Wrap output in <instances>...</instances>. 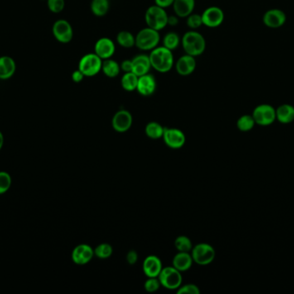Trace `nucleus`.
I'll use <instances>...</instances> for the list:
<instances>
[{
	"label": "nucleus",
	"instance_id": "1",
	"mask_svg": "<svg viewBox=\"0 0 294 294\" xmlns=\"http://www.w3.org/2000/svg\"><path fill=\"white\" fill-rule=\"evenodd\" d=\"M151 68L160 74H166L175 66L173 51L163 46H157L150 51Z\"/></svg>",
	"mask_w": 294,
	"mask_h": 294
},
{
	"label": "nucleus",
	"instance_id": "2",
	"mask_svg": "<svg viewBox=\"0 0 294 294\" xmlns=\"http://www.w3.org/2000/svg\"><path fill=\"white\" fill-rule=\"evenodd\" d=\"M181 44L185 54L195 58L202 55L207 47L205 37L197 30L187 31L182 37Z\"/></svg>",
	"mask_w": 294,
	"mask_h": 294
},
{
	"label": "nucleus",
	"instance_id": "3",
	"mask_svg": "<svg viewBox=\"0 0 294 294\" xmlns=\"http://www.w3.org/2000/svg\"><path fill=\"white\" fill-rule=\"evenodd\" d=\"M160 31L146 27L140 30L135 36V47L141 51H151L160 43Z\"/></svg>",
	"mask_w": 294,
	"mask_h": 294
},
{
	"label": "nucleus",
	"instance_id": "4",
	"mask_svg": "<svg viewBox=\"0 0 294 294\" xmlns=\"http://www.w3.org/2000/svg\"><path fill=\"white\" fill-rule=\"evenodd\" d=\"M168 17L169 15L166 9L161 8L156 5L150 6L145 14V21L147 27L157 31L164 30L168 26Z\"/></svg>",
	"mask_w": 294,
	"mask_h": 294
},
{
	"label": "nucleus",
	"instance_id": "5",
	"mask_svg": "<svg viewBox=\"0 0 294 294\" xmlns=\"http://www.w3.org/2000/svg\"><path fill=\"white\" fill-rule=\"evenodd\" d=\"M103 60L95 53L83 55L78 62V69L85 77H94L102 72Z\"/></svg>",
	"mask_w": 294,
	"mask_h": 294
},
{
	"label": "nucleus",
	"instance_id": "6",
	"mask_svg": "<svg viewBox=\"0 0 294 294\" xmlns=\"http://www.w3.org/2000/svg\"><path fill=\"white\" fill-rule=\"evenodd\" d=\"M252 117L257 125L269 126L276 122V110L271 104L262 103L254 109Z\"/></svg>",
	"mask_w": 294,
	"mask_h": 294
},
{
	"label": "nucleus",
	"instance_id": "7",
	"mask_svg": "<svg viewBox=\"0 0 294 294\" xmlns=\"http://www.w3.org/2000/svg\"><path fill=\"white\" fill-rule=\"evenodd\" d=\"M191 251L193 261L201 266L210 264L216 256L215 249L208 243H199L193 247Z\"/></svg>",
	"mask_w": 294,
	"mask_h": 294
},
{
	"label": "nucleus",
	"instance_id": "8",
	"mask_svg": "<svg viewBox=\"0 0 294 294\" xmlns=\"http://www.w3.org/2000/svg\"><path fill=\"white\" fill-rule=\"evenodd\" d=\"M161 286L169 290H175L182 286L183 276L180 271L175 269V267H163L162 271L159 275Z\"/></svg>",
	"mask_w": 294,
	"mask_h": 294
},
{
	"label": "nucleus",
	"instance_id": "9",
	"mask_svg": "<svg viewBox=\"0 0 294 294\" xmlns=\"http://www.w3.org/2000/svg\"><path fill=\"white\" fill-rule=\"evenodd\" d=\"M52 32L54 38L60 44H69L73 38V26L67 20H57L53 25Z\"/></svg>",
	"mask_w": 294,
	"mask_h": 294
},
{
	"label": "nucleus",
	"instance_id": "10",
	"mask_svg": "<svg viewBox=\"0 0 294 294\" xmlns=\"http://www.w3.org/2000/svg\"><path fill=\"white\" fill-rule=\"evenodd\" d=\"M201 18L203 25H205L207 27H219L224 22V11L218 6H210L203 11Z\"/></svg>",
	"mask_w": 294,
	"mask_h": 294
},
{
	"label": "nucleus",
	"instance_id": "11",
	"mask_svg": "<svg viewBox=\"0 0 294 294\" xmlns=\"http://www.w3.org/2000/svg\"><path fill=\"white\" fill-rule=\"evenodd\" d=\"M262 22L267 28L278 29L286 24V15L281 9H270L262 16Z\"/></svg>",
	"mask_w": 294,
	"mask_h": 294
},
{
	"label": "nucleus",
	"instance_id": "12",
	"mask_svg": "<svg viewBox=\"0 0 294 294\" xmlns=\"http://www.w3.org/2000/svg\"><path fill=\"white\" fill-rule=\"evenodd\" d=\"M163 139L168 147L173 150H178L184 147L186 137L183 131L178 129H165Z\"/></svg>",
	"mask_w": 294,
	"mask_h": 294
},
{
	"label": "nucleus",
	"instance_id": "13",
	"mask_svg": "<svg viewBox=\"0 0 294 294\" xmlns=\"http://www.w3.org/2000/svg\"><path fill=\"white\" fill-rule=\"evenodd\" d=\"M132 116L127 110H120L114 115L112 126L115 131L119 133H124L132 127Z\"/></svg>",
	"mask_w": 294,
	"mask_h": 294
},
{
	"label": "nucleus",
	"instance_id": "14",
	"mask_svg": "<svg viewBox=\"0 0 294 294\" xmlns=\"http://www.w3.org/2000/svg\"><path fill=\"white\" fill-rule=\"evenodd\" d=\"M94 53L103 60L110 59L116 53V44L108 37H101L95 44Z\"/></svg>",
	"mask_w": 294,
	"mask_h": 294
},
{
	"label": "nucleus",
	"instance_id": "15",
	"mask_svg": "<svg viewBox=\"0 0 294 294\" xmlns=\"http://www.w3.org/2000/svg\"><path fill=\"white\" fill-rule=\"evenodd\" d=\"M94 249L88 244H79L76 246L72 253V260L77 265H85L89 263L94 257Z\"/></svg>",
	"mask_w": 294,
	"mask_h": 294
},
{
	"label": "nucleus",
	"instance_id": "16",
	"mask_svg": "<svg viewBox=\"0 0 294 294\" xmlns=\"http://www.w3.org/2000/svg\"><path fill=\"white\" fill-rule=\"evenodd\" d=\"M196 65L195 57L185 54L175 61V71L181 76H189L195 71Z\"/></svg>",
	"mask_w": 294,
	"mask_h": 294
},
{
	"label": "nucleus",
	"instance_id": "17",
	"mask_svg": "<svg viewBox=\"0 0 294 294\" xmlns=\"http://www.w3.org/2000/svg\"><path fill=\"white\" fill-rule=\"evenodd\" d=\"M156 80L152 74L149 73V74L139 77L138 85H137L136 91L141 96H144V97L151 96L156 92Z\"/></svg>",
	"mask_w": 294,
	"mask_h": 294
},
{
	"label": "nucleus",
	"instance_id": "18",
	"mask_svg": "<svg viewBox=\"0 0 294 294\" xmlns=\"http://www.w3.org/2000/svg\"><path fill=\"white\" fill-rule=\"evenodd\" d=\"M162 269V262L157 256H149L144 260L143 272L148 278H157Z\"/></svg>",
	"mask_w": 294,
	"mask_h": 294
},
{
	"label": "nucleus",
	"instance_id": "19",
	"mask_svg": "<svg viewBox=\"0 0 294 294\" xmlns=\"http://www.w3.org/2000/svg\"><path fill=\"white\" fill-rule=\"evenodd\" d=\"M132 72L138 77L149 74L150 70L152 68L149 55L146 54L135 55L132 59Z\"/></svg>",
	"mask_w": 294,
	"mask_h": 294
},
{
	"label": "nucleus",
	"instance_id": "20",
	"mask_svg": "<svg viewBox=\"0 0 294 294\" xmlns=\"http://www.w3.org/2000/svg\"><path fill=\"white\" fill-rule=\"evenodd\" d=\"M172 7L175 15L179 18H186L194 12L195 0H175Z\"/></svg>",
	"mask_w": 294,
	"mask_h": 294
},
{
	"label": "nucleus",
	"instance_id": "21",
	"mask_svg": "<svg viewBox=\"0 0 294 294\" xmlns=\"http://www.w3.org/2000/svg\"><path fill=\"white\" fill-rule=\"evenodd\" d=\"M16 65L13 58L7 55L0 57V79H11L16 73Z\"/></svg>",
	"mask_w": 294,
	"mask_h": 294
},
{
	"label": "nucleus",
	"instance_id": "22",
	"mask_svg": "<svg viewBox=\"0 0 294 294\" xmlns=\"http://www.w3.org/2000/svg\"><path fill=\"white\" fill-rule=\"evenodd\" d=\"M193 262L194 261L189 252H178L173 258L172 266L180 272H185L192 267Z\"/></svg>",
	"mask_w": 294,
	"mask_h": 294
},
{
	"label": "nucleus",
	"instance_id": "23",
	"mask_svg": "<svg viewBox=\"0 0 294 294\" xmlns=\"http://www.w3.org/2000/svg\"><path fill=\"white\" fill-rule=\"evenodd\" d=\"M276 120L282 124H289L294 121V107L283 103L276 108Z\"/></svg>",
	"mask_w": 294,
	"mask_h": 294
},
{
	"label": "nucleus",
	"instance_id": "24",
	"mask_svg": "<svg viewBox=\"0 0 294 294\" xmlns=\"http://www.w3.org/2000/svg\"><path fill=\"white\" fill-rule=\"evenodd\" d=\"M121 71H122L121 65L112 58L103 60L102 72L106 77H108L109 79H115L116 77H118Z\"/></svg>",
	"mask_w": 294,
	"mask_h": 294
},
{
	"label": "nucleus",
	"instance_id": "25",
	"mask_svg": "<svg viewBox=\"0 0 294 294\" xmlns=\"http://www.w3.org/2000/svg\"><path fill=\"white\" fill-rule=\"evenodd\" d=\"M109 0H92L91 3V11L97 17L106 16L109 11Z\"/></svg>",
	"mask_w": 294,
	"mask_h": 294
},
{
	"label": "nucleus",
	"instance_id": "26",
	"mask_svg": "<svg viewBox=\"0 0 294 294\" xmlns=\"http://www.w3.org/2000/svg\"><path fill=\"white\" fill-rule=\"evenodd\" d=\"M139 77L136 74H133L132 72L129 73H124L123 76L121 79V85L123 90L126 92H133L137 89V85H138Z\"/></svg>",
	"mask_w": 294,
	"mask_h": 294
},
{
	"label": "nucleus",
	"instance_id": "27",
	"mask_svg": "<svg viewBox=\"0 0 294 294\" xmlns=\"http://www.w3.org/2000/svg\"><path fill=\"white\" fill-rule=\"evenodd\" d=\"M116 43L124 49H131L135 47V36L130 31L122 30L116 36Z\"/></svg>",
	"mask_w": 294,
	"mask_h": 294
},
{
	"label": "nucleus",
	"instance_id": "28",
	"mask_svg": "<svg viewBox=\"0 0 294 294\" xmlns=\"http://www.w3.org/2000/svg\"><path fill=\"white\" fill-rule=\"evenodd\" d=\"M165 129L160 123H156V122H150L146 124L145 132H146V136L151 139H160V138H163Z\"/></svg>",
	"mask_w": 294,
	"mask_h": 294
},
{
	"label": "nucleus",
	"instance_id": "29",
	"mask_svg": "<svg viewBox=\"0 0 294 294\" xmlns=\"http://www.w3.org/2000/svg\"><path fill=\"white\" fill-rule=\"evenodd\" d=\"M181 44V38L178 34L174 31L168 32L163 38V46L167 48L171 51H174Z\"/></svg>",
	"mask_w": 294,
	"mask_h": 294
},
{
	"label": "nucleus",
	"instance_id": "30",
	"mask_svg": "<svg viewBox=\"0 0 294 294\" xmlns=\"http://www.w3.org/2000/svg\"><path fill=\"white\" fill-rule=\"evenodd\" d=\"M256 125L252 115H243L237 121V127L242 132H248L252 131Z\"/></svg>",
	"mask_w": 294,
	"mask_h": 294
},
{
	"label": "nucleus",
	"instance_id": "31",
	"mask_svg": "<svg viewBox=\"0 0 294 294\" xmlns=\"http://www.w3.org/2000/svg\"><path fill=\"white\" fill-rule=\"evenodd\" d=\"M175 247L178 252H189L193 248V244L189 237L180 236L175 240Z\"/></svg>",
	"mask_w": 294,
	"mask_h": 294
},
{
	"label": "nucleus",
	"instance_id": "32",
	"mask_svg": "<svg viewBox=\"0 0 294 294\" xmlns=\"http://www.w3.org/2000/svg\"><path fill=\"white\" fill-rule=\"evenodd\" d=\"M95 256L100 259H108L113 254V248L108 243H101L94 249Z\"/></svg>",
	"mask_w": 294,
	"mask_h": 294
},
{
	"label": "nucleus",
	"instance_id": "33",
	"mask_svg": "<svg viewBox=\"0 0 294 294\" xmlns=\"http://www.w3.org/2000/svg\"><path fill=\"white\" fill-rule=\"evenodd\" d=\"M187 18V26L192 30H196L203 25L201 14L193 13L190 14Z\"/></svg>",
	"mask_w": 294,
	"mask_h": 294
},
{
	"label": "nucleus",
	"instance_id": "34",
	"mask_svg": "<svg viewBox=\"0 0 294 294\" xmlns=\"http://www.w3.org/2000/svg\"><path fill=\"white\" fill-rule=\"evenodd\" d=\"M11 177L8 173L5 171L0 172V195L6 194L11 188Z\"/></svg>",
	"mask_w": 294,
	"mask_h": 294
},
{
	"label": "nucleus",
	"instance_id": "35",
	"mask_svg": "<svg viewBox=\"0 0 294 294\" xmlns=\"http://www.w3.org/2000/svg\"><path fill=\"white\" fill-rule=\"evenodd\" d=\"M48 7L53 13H60L65 9V0H48Z\"/></svg>",
	"mask_w": 294,
	"mask_h": 294
},
{
	"label": "nucleus",
	"instance_id": "36",
	"mask_svg": "<svg viewBox=\"0 0 294 294\" xmlns=\"http://www.w3.org/2000/svg\"><path fill=\"white\" fill-rule=\"evenodd\" d=\"M161 283H160L159 278H149L145 282L144 287L146 289V291L148 292H155L160 289Z\"/></svg>",
	"mask_w": 294,
	"mask_h": 294
},
{
	"label": "nucleus",
	"instance_id": "37",
	"mask_svg": "<svg viewBox=\"0 0 294 294\" xmlns=\"http://www.w3.org/2000/svg\"><path fill=\"white\" fill-rule=\"evenodd\" d=\"M200 289L196 285L194 284H187L184 286H181L178 288L177 293H190V294H199L200 293Z\"/></svg>",
	"mask_w": 294,
	"mask_h": 294
},
{
	"label": "nucleus",
	"instance_id": "38",
	"mask_svg": "<svg viewBox=\"0 0 294 294\" xmlns=\"http://www.w3.org/2000/svg\"><path fill=\"white\" fill-rule=\"evenodd\" d=\"M84 77L85 76H84V74L79 69H77L75 71H73V74H72V79L75 83H80V82L83 81Z\"/></svg>",
	"mask_w": 294,
	"mask_h": 294
},
{
	"label": "nucleus",
	"instance_id": "39",
	"mask_svg": "<svg viewBox=\"0 0 294 294\" xmlns=\"http://www.w3.org/2000/svg\"><path fill=\"white\" fill-rule=\"evenodd\" d=\"M138 261V254L135 250H131L127 253V262L130 265H133Z\"/></svg>",
	"mask_w": 294,
	"mask_h": 294
},
{
	"label": "nucleus",
	"instance_id": "40",
	"mask_svg": "<svg viewBox=\"0 0 294 294\" xmlns=\"http://www.w3.org/2000/svg\"><path fill=\"white\" fill-rule=\"evenodd\" d=\"M120 65H121V70L124 72V73L132 72V59H131V60H124L123 61H122V63H121Z\"/></svg>",
	"mask_w": 294,
	"mask_h": 294
},
{
	"label": "nucleus",
	"instance_id": "41",
	"mask_svg": "<svg viewBox=\"0 0 294 294\" xmlns=\"http://www.w3.org/2000/svg\"><path fill=\"white\" fill-rule=\"evenodd\" d=\"M155 5L160 6L161 8L166 9L170 6H172L175 0H154Z\"/></svg>",
	"mask_w": 294,
	"mask_h": 294
},
{
	"label": "nucleus",
	"instance_id": "42",
	"mask_svg": "<svg viewBox=\"0 0 294 294\" xmlns=\"http://www.w3.org/2000/svg\"><path fill=\"white\" fill-rule=\"evenodd\" d=\"M178 16L176 15H173V16H169L168 17V25L170 26H175L178 24Z\"/></svg>",
	"mask_w": 294,
	"mask_h": 294
},
{
	"label": "nucleus",
	"instance_id": "43",
	"mask_svg": "<svg viewBox=\"0 0 294 294\" xmlns=\"http://www.w3.org/2000/svg\"><path fill=\"white\" fill-rule=\"evenodd\" d=\"M4 141H5V139H4L3 134H2V132L0 131V150H1L2 148H3Z\"/></svg>",
	"mask_w": 294,
	"mask_h": 294
},
{
	"label": "nucleus",
	"instance_id": "44",
	"mask_svg": "<svg viewBox=\"0 0 294 294\" xmlns=\"http://www.w3.org/2000/svg\"><path fill=\"white\" fill-rule=\"evenodd\" d=\"M43 1H48V0H43Z\"/></svg>",
	"mask_w": 294,
	"mask_h": 294
}]
</instances>
